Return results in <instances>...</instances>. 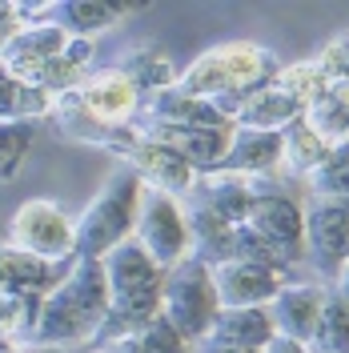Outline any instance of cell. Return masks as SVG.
Wrapping results in <instances>:
<instances>
[{
    "instance_id": "cell-1",
    "label": "cell",
    "mask_w": 349,
    "mask_h": 353,
    "mask_svg": "<svg viewBox=\"0 0 349 353\" xmlns=\"http://www.w3.org/2000/svg\"><path fill=\"white\" fill-rule=\"evenodd\" d=\"M109 317V281L101 261H77L68 265L65 281L52 289L37 309V321L28 330L32 350H61V345H92Z\"/></svg>"
},
{
    "instance_id": "cell-2",
    "label": "cell",
    "mask_w": 349,
    "mask_h": 353,
    "mask_svg": "<svg viewBox=\"0 0 349 353\" xmlns=\"http://www.w3.org/2000/svg\"><path fill=\"white\" fill-rule=\"evenodd\" d=\"M105 281H109V317L101 333L92 337V350H109L112 341L129 337L145 321L161 317V285H165V269L149 261V253L137 241H125L105 257Z\"/></svg>"
},
{
    "instance_id": "cell-3",
    "label": "cell",
    "mask_w": 349,
    "mask_h": 353,
    "mask_svg": "<svg viewBox=\"0 0 349 353\" xmlns=\"http://www.w3.org/2000/svg\"><path fill=\"white\" fill-rule=\"evenodd\" d=\"M285 61L253 41H229L217 48H205L189 68H181L177 88L181 92H193L205 101H221V97H245V92H257V88L273 85L281 77Z\"/></svg>"
},
{
    "instance_id": "cell-4",
    "label": "cell",
    "mask_w": 349,
    "mask_h": 353,
    "mask_svg": "<svg viewBox=\"0 0 349 353\" xmlns=\"http://www.w3.org/2000/svg\"><path fill=\"white\" fill-rule=\"evenodd\" d=\"M145 185L129 165H117L105 185L97 189V197L88 201L77 217V257L81 261H105L112 249L132 241L137 213H141Z\"/></svg>"
},
{
    "instance_id": "cell-5",
    "label": "cell",
    "mask_w": 349,
    "mask_h": 353,
    "mask_svg": "<svg viewBox=\"0 0 349 353\" xmlns=\"http://www.w3.org/2000/svg\"><path fill=\"white\" fill-rule=\"evenodd\" d=\"M221 313L217 301V285H213V265L185 257L181 265H173L165 273V285H161V317L173 325L189 345L201 341L205 333L213 330Z\"/></svg>"
},
{
    "instance_id": "cell-6",
    "label": "cell",
    "mask_w": 349,
    "mask_h": 353,
    "mask_svg": "<svg viewBox=\"0 0 349 353\" xmlns=\"http://www.w3.org/2000/svg\"><path fill=\"white\" fill-rule=\"evenodd\" d=\"M241 225L257 241L269 245L289 269H297L306 261V209H301V201H293L269 176H257V197H253Z\"/></svg>"
},
{
    "instance_id": "cell-7",
    "label": "cell",
    "mask_w": 349,
    "mask_h": 353,
    "mask_svg": "<svg viewBox=\"0 0 349 353\" xmlns=\"http://www.w3.org/2000/svg\"><path fill=\"white\" fill-rule=\"evenodd\" d=\"M8 245H17L41 261L72 265L77 261V217H68L57 201L32 197L12 213Z\"/></svg>"
},
{
    "instance_id": "cell-8",
    "label": "cell",
    "mask_w": 349,
    "mask_h": 353,
    "mask_svg": "<svg viewBox=\"0 0 349 353\" xmlns=\"http://www.w3.org/2000/svg\"><path fill=\"white\" fill-rule=\"evenodd\" d=\"M132 241L149 253V261L157 269H173L189 257V221H185V205L181 197L169 193H157L145 189L141 197V213H137V229H132Z\"/></svg>"
},
{
    "instance_id": "cell-9",
    "label": "cell",
    "mask_w": 349,
    "mask_h": 353,
    "mask_svg": "<svg viewBox=\"0 0 349 353\" xmlns=\"http://www.w3.org/2000/svg\"><path fill=\"white\" fill-rule=\"evenodd\" d=\"M306 261L317 269V277L341 273L349 261V197H309L306 205Z\"/></svg>"
},
{
    "instance_id": "cell-10",
    "label": "cell",
    "mask_w": 349,
    "mask_h": 353,
    "mask_svg": "<svg viewBox=\"0 0 349 353\" xmlns=\"http://www.w3.org/2000/svg\"><path fill=\"white\" fill-rule=\"evenodd\" d=\"M121 165H129L132 173L141 176L145 189H157V193H169V197H181V201L189 197V189L197 181V169L185 157H177L173 149L157 145L153 137H145L141 129L132 132V141L125 145Z\"/></svg>"
},
{
    "instance_id": "cell-11",
    "label": "cell",
    "mask_w": 349,
    "mask_h": 353,
    "mask_svg": "<svg viewBox=\"0 0 349 353\" xmlns=\"http://www.w3.org/2000/svg\"><path fill=\"white\" fill-rule=\"evenodd\" d=\"M213 105L221 109V117L229 125L261 129V132H285L293 121L306 117V101H297L293 92H285L277 81L257 88V92H245V97H221Z\"/></svg>"
},
{
    "instance_id": "cell-12",
    "label": "cell",
    "mask_w": 349,
    "mask_h": 353,
    "mask_svg": "<svg viewBox=\"0 0 349 353\" xmlns=\"http://www.w3.org/2000/svg\"><path fill=\"white\" fill-rule=\"evenodd\" d=\"M65 44H68V32H61L52 21H44V24H21V28L12 32V41L4 44L0 65L8 68L17 81L41 88V77L52 68V61L65 52Z\"/></svg>"
},
{
    "instance_id": "cell-13",
    "label": "cell",
    "mask_w": 349,
    "mask_h": 353,
    "mask_svg": "<svg viewBox=\"0 0 349 353\" xmlns=\"http://www.w3.org/2000/svg\"><path fill=\"white\" fill-rule=\"evenodd\" d=\"M77 101H81L97 121L125 129V125H137L145 97H141V88L132 85L121 68L112 65V68H97L85 85L77 88Z\"/></svg>"
},
{
    "instance_id": "cell-14",
    "label": "cell",
    "mask_w": 349,
    "mask_h": 353,
    "mask_svg": "<svg viewBox=\"0 0 349 353\" xmlns=\"http://www.w3.org/2000/svg\"><path fill=\"white\" fill-rule=\"evenodd\" d=\"M213 285H217L221 309H269L277 289L285 285V277L265 269V265L229 257L213 269Z\"/></svg>"
},
{
    "instance_id": "cell-15",
    "label": "cell",
    "mask_w": 349,
    "mask_h": 353,
    "mask_svg": "<svg viewBox=\"0 0 349 353\" xmlns=\"http://www.w3.org/2000/svg\"><path fill=\"white\" fill-rule=\"evenodd\" d=\"M145 137H153L157 145L173 149L177 157H185L197 173H213L221 169V157L229 149V129H197V125H137Z\"/></svg>"
},
{
    "instance_id": "cell-16",
    "label": "cell",
    "mask_w": 349,
    "mask_h": 353,
    "mask_svg": "<svg viewBox=\"0 0 349 353\" xmlns=\"http://www.w3.org/2000/svg\"><path fill=\"white\" fill-rule=\"evenodd\" d=\"M253 197H257V176L213 169V173H197L193 189H189L185 201H193L201 209L217 213V217L229 221V225H241L245 213H249V205H253Z\"/></svg>"
},
{
    "instance_id": "cell-17",
    "label": "cell",
    "mask_w": 349,
    "mask_h": 353,
    "mask_svg": "<svg viewBox=\"0 0 349 353\" xmlns=\"http://www.w3.org/2000/svg\"><path fill=\"white\" fill-rule=\"evenodd\" d=\"M321 301H326V285L317 281H289L277 289V297L269 301V317H273V330L281 337H293L309 345L313 330H317V317H321Z\"/></svg>"
},
{
    "instance_id": "cell-18",
    "label": "cell",
    "mask_w": 349,
    "mask_h": 353,
    "mask_svg": "<svg viewBox=\"0 0 349 353\" xmlns=\"http://www.w3.org/2000/svg\"><path fill=\"white\" fill-rule=\"evenodd\" d=\"M137 125H197V129H229V121L221 117V109L205 97L181 92V88H161L149 92L141 101V117Z\"/></svg>"
},
{
    "instance_id": "cell-19",
    "label": "cell",
    "mask_w": 349,
    "mask_h": 353,
    "mask_svg": "<svg viewBox=\"0 0 349 353\" xmlns=\"http://www.w3.org/2000/svg\"><path fill=\"white\" fill-rule=\"evenodd\" d=\"M65 273H68V265L41 261V257L17 249V245H0V293L44 301L52 289L65 281Z\"/></svg>"
},
{
    "instance_id": "cell-20",
    "label": "cell",
    "mask_w": 349,
    "mask_h": 353,
    "mask_svg": "<svg viewBox=\"0 0 349 353\" xmlns=\"http://www.w3.org/2000/svg\"><path fill=\"white\" fill-rule=\"evenodd\" d=\"M221 169L225 173H241V176H273L281 169V132L233 125L229 149L221 157Z\"/></svg>"
},
{
    "instance_id": "cell-21",
    "label": "cell",
    "mask_w": 349,
    "mask_h": 353,
    "mask_svg": "<svg viewBox=\"0 0 349 353\" xmlns=\"http://www.w3.org/2000/svg\"><path fill=\"white\" fill-rule=\"evenodd\" d=\"M132 4H105V0H52V24L77 37V41H92L97 32H109L112 24H121Z\"/></svg>"
},
{
    "instance_id": "cell-22",
    "label": "cell",
    "mask_w": 349,
    "mask_h": 353,
    "mask_svg": "<svg viewBox=\"0 0 349 353\" xmlns=\"http://www.w3.org/2000/svg\"><path fill=\"white\" fill-rule=\"evenodd\" d=\"M273 317L269 309H221L213 330L205 333L209 341H221V345H233V350L245 353H261L269 341H273Z\"/></svg>"
},
{
    "instance_id": "cell-23",
    "label": "cell",
    "mask_w": 349,
    "mask_h": 353,
    "mask_svg": "<svg viewBox=\"0 0 349 353\" xmlns=\"http://www.w3.org/2000/svg\"><path fill=\"white\" fill-rule=\"evenodd\" d=\"M181 205H185V221H189V257L213 265V269L221 261H229L233 257V233H237V225L221 221L217 213L201 209L193 201H181Z\"/></svg>"
},
{
    "instance_id": "cell-24",
    "label": "cell",
    "mask_w": 349,
    "mask_h": 353,
    "mask_svg": "<svg viewBox=\"0 0 349 353\" xmlns=\"http://www.w3.org/2000/svg\"><path fill=\"white\" fill-rule=\"evenodd\" d=\"M306 125L326 145H341L349 141V85L341 81H326L317 88V97L306 105Z\"/></svg>"
},
{
    "instance_id": "cell-25",
    "label": "cell",
    "mask_w": 349,
    "mask_h": 353,
    "mask_svg": "<svg viewBox=\"0 0 349 353\" xmlns=\"http://www.w3.org/2000/svg\"><path fill=\"white\" fill-rule=\"evenodd\" d=\"M57 109V97L41 92L37 85L17 81L8 68L0 65V121H48Z\"/></svg>"
},
{
    "instance_id": "cell-26",
    "label": "cell",
    "mask_w": 349,
    "mask_h": 353,
    "mask_svg": "<svg viewBox=\"0 0 349 353\" xmlns=\"http://www.w3.org/2000/svg\"><path fill=\"white\" fill-rule=\"evenodd\" d=\"M117 68L129 77L132 85L141 88V97H149V92H161V88H173L177 85V72L173 61L161 52V48H153V44H141V48H129L121 61H117Z\"/></svg>"
},
{
    "instance_id": "cell-27",
    "label": "cell",
    "mask_w": 349,
    "mask_h": 353,
    "mask_svg": "<svg viewBox=\"0 0 349 353\" xmlns=\"http://www.w3.org/2000/svg\"><path fill=\"white\" fill-rule=\"evenodd\" d=\"M329 149H333V145H326V141L306 125V117H301V121H293V125L281 132V169L293 173V176H309L329 157Z\"/></svg>"
},
{
    "instance_id": "cell-28",
    "label": "cell",
    "mask_w": 349,
    "mask_h": 353,
    "mask_svg": "<svg viewBox=\"0 0 349 353\" xmlns=\"http://www.w3.org/2000/svg\"><path fill=\"white\" fill-rule=\"evenodd\" d=\"M101 353H189V341L165 317H153V321H145L141 330H132L129 337L112 341L109 350Z\"/></svg>"
},
{
    "instance_id": "cell-29",
    "label": "cell",
    "mask_w": 349,
    "mask_h": 353,
    "mask_svg": "<svg viewBox=\"0 0 349 353\" xmlns=\"http://www.w3.org/2000/svg\"><path fill=\"white\" fill-rule=\"evenodd\" d=\"M313 353H349V301H341L333 289L326 285V301H321V317L309 341Z\"/></svg>"
},
{
    "instance_id": "cell-30",
    "label": "cell",
    "mask_w": 349,
    "mask_h": 353,
    "mask_svg": "<svg viewBox=\"0 0 349 353\" xmlns=\"http://www.w3.org/2000/svg\"><path fill=\"white\" fill-rule=\"evenodd\" d=\"M309 197H349V141L333 145L329 157L306 176Z\"/></svg>"
},
{
    "instance_id": "cell-31",
    "label": "cell",
    "mask_w": 349,
    "mask_h": 353,
    "mask_svg": "<svg viewBox=\"0 0 349 353\" xmlns=\"http://www.w3.org/2000/svg\"><path fill=\"white\" fill-rule=\"evenodd\" d=\"M32 137H37L32 121H0V181H8L21 169V161L32 149Z\"/></svg>"
},
{
    "instance_id": "cell-32",
    "label": "cell",
    "mask_w": 349,
    "mask_h": 353,
    "mask_svg": "<svg viewBox=\"0 0 349 353\" xmlns=\"http://www.w3.org/2000/svg\"><path fill=\"white\" fill-rule=\"evenodd\" d=\"M37 309H41L37 297H12V293H0V337H4V341L28 337L32 321H37Z\"/></svg>"
},
{
    "instance_id": "cell-33",
    "label": "cell",
    "mask_w": 349,
    "mask_h": 353,
    "mask_svg": "<svg viewBox=\"0 0 349 353\" xmlns=\"http://www.w3.org/2000/svg\"><path fill=\"white\" fill-rule=\"evenodd\" d=\"M313 65H317V72H321L326 81H341V85H349V32L346 37H333V41L313 57Z\"/></svg>"
},
{
    "instance_id": "cell-34",
    "label": "cell",
    "mask_w": 349,
    "mask_h": 353,
    "mask_svg": "<svg viewBox=\"0 0 349 353\" xmlns=\"http://www.w3.org/2000/svg\"><path fill=\"white\" fill-rule=\"evenodd\" d=\"M21 24H17V12H12V4L8 0H0V52H4V44L12 41V32H17Z\"/></svg>"
},
{
    "instance_id": "cell-35",
    "label": "cell",
    "mask_w": 349,
    "mask_h": 353,
    "mask_svg": "<svg viewBox=\"0 0 349 353\" xmlns=\"http://www.w3.org/2000/svg\"><path fill=\"white\" fill-rule=\"evenodd\" d=\"M261 353H313V350H309V345H301V341H293V337H281V333H273V341H269Z\"/></svg>"
},
{
    "instance_id": "cell-36",
    "label": "cell",
    "mask_w": 349,
    "mask_h": 353,
    "mask_svg": "<svg viewBox=\"0 0 349 353\" xmlns=\"http://www.w3.org/2000/svg\"><path fill=\"white\" fill-rule=\"evenodd\" d=\"M189 353H245V350H233V345H221V341H209V337H201L189 345Z\"/></svg>"
},
{
    "instance_id": "cell-37",
    "label": "cell",
    "mask_w": 349,
    "mask_h": 353,
    "mask_svg": "<svg viewBox=\"0 0 349 353\" xmlns=\"http://www.w3.org/2000/svg\"><path fill=\"white\" fill-rule=\"evenodd\" d=\"M333 293H337V297H341V301H349V261L341 265V273H337V277H333Z\"/></svg>"
},
{
    "instance_id": "cell-38",
    "label": "cell",
    "mask_w": 349,
    "mask_h": 353,
    "mask_svg": "<svg viewBox=\"0 0 349 353\" xmlns=\"http://www.w3.org/2000/svg\"><path fill=\"white\" fill-rule=\"evenodd\" d=\"M0 353H21V350H17V341H4L0 337Z\"/></svg>"
}]
</instances>
